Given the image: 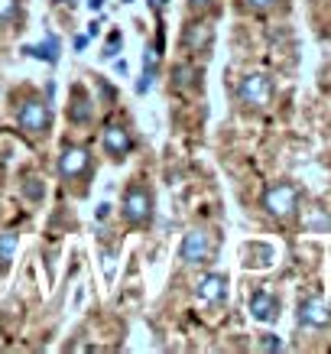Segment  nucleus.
Instances as JSON below:
<instances>
[{"label": "nucleus", "mask_w": 331, "mask_h": 354, "mask_svg": "<svg viewBox=\"0 0 331 354\" xmlns=\"http://www.w3.org/2000/svg\"><path fill=\"white\" fill-rule=\"evenodd\" d=\"M91 104H95V101H91V95H88L85 88H75V91H72V104H68V120H72V124H88L91 114H95Z\"/></svg>", "instance_id": "nucleus-11"}, {"label": "nucleus", "mask_w": 331, "mask_h": 354, "mask_svg": "<svg viewBox=\"0 0 331 354\" xmlns=\"http://www.w3.org/2000/svg\"><path fill=\"white\" fill-rule=\"evenodd\" d=\"M124 218H127V225L133 227H143L150 225L153 218V195L146 185H130L127 192H124Z\"/></svg>", "instance_id": "nucleus-3"}, {"label": "nucleus", "mask_w": 331, "mask_h": 354, "mask_svg": "<svg viewBox=\"0 0 331 354\" xmlns=\"http://www.w3.org/2000/svg\"><path fill=\"white\" fill-rule=\"evenodd\" d=\"M179 257L185 263H192V267L195 263H205V260L211 257V237L205 234V231H189L179 247Z\"/></svg>", "instance_id": "nucleus-7"}, {"label": "nucleus", "mask_w": 331, "mask_h": 354, "mask_svg": "<svg viewBox=\"0 0 331 354\" xmlns=\"http://www.w3.org/2000/svg\"><path fill=\"white\" fill-rule=\"evenodd\" d=\"M299 325H305V328H325V325H331V306L325 299L299 302Z\"/></svg>", "instance_id": "nucleus-8"}, {"label": "nucleus", "mask_w": 331, "mask_h": 354, "mask_svg": "<svg viewBox=\"0 0 331 354\" xmlns=\"http://www.w3.org/2000/svg\"><path fill=\"white\" fill-rule=\"evenodd\" d=\"M283 0H247V7L250 10H273V7H279Z\"/></svg>", "instance_id": "nucleus-20"}, {"label": "nucleus", "mask_w": 331, "mask_h": 354, "mask_svg": "<svg viewBox=\"0 0 331 354\" xmlns=\"http://www.w3.org/2000/svg\"><path fill=\"white\" fill-rule=\"evenodd\" d=\"M124 3H133V0H124Z\"/></svg>", "instance_id": "nucleus-28"}, {"label": "nucleus", "mask_w": 331, "mask_h": 354, "mask_svg": "<svg viewBox=\"0 0 331 354\" xmlns=\"http://www.w3.org/2000/svg\"><path fill=\"white\" fill-rule=\"evenodd\" d=\"M195 292H198L202 302H221L227 296V279L221 277V273H205V277L198 279Z\"/></svg>", "instance_id": "nucleus-10"}, {"label": "nucleus", "mask_w": 331, "mask_h": 354, "mask_svg": "<svg viewBox=\"0 0 331 354\" xmlns=\"http://www.w3.org/2000/svg\"><path fill=\"white\" fill-rule=\"evenodd\" d=\"M162 3H166V0H150V7H153V10H160Z\"/></svg>", "instance_id": "nucleus-26"}, {"label": "nucleus", "mask_w": 331, "mask_h": 354, "mask_svg": "<svg viewBox=\"0 0 331 354\" xmlns=\"http://www.w3.org/2000/svg\"><path fill=\"white\" fill-rule=\"evenodd\" d=\"M59 176H62L65 183H75V179H82V172L91 169V153L85 150V147H75V143H68L62 150V156H59Z\"/></svg>", "instance_id": "nucleus-5"}, {"label": "nucleus", "mask_w": 331, "mask_h": 354, "mask_svg": "<svg viewBox=\"0 0 331 354\" xmlns=\"http://www.w3.org/2000/svg\"><path fill=\"white\" fill-rule=\"evenodd\" d=\"M17 244H20L17 231H3V234H0V273H7V270H10L13 254H17Z\"/></svg>", "instance_id": "nucleus-15"}, {"label": "nucleus", "mask_w": 331, "mask_h": 354, "mask_svg": "<svg viewBox=\"0 0 331 354\" xmlns=\"http://www.w3.org/2000/svg\"><path fill=\"white\" fill-rule=\"evenodd\" d=\"M53 124V114H49V104L39 101V97H26L17 111V127L23 133H36V137H43L46 130Z\"/></svg>", "instance_id": "nucleus-4"}, {"label": "nucleus", "mask_w": 331, "mask_h": 354, "mask_svg": "<svg viewBox=\"0 0 331 354\" xmlns=\"http://www.w3.org/2000/svg\"><path fill=\"white\" fill-rule=\"evenodd\" d=\"M88 7H91V10H101V7H104V0H88Z\"/></svg>", "instance_id": "nucleus-24"}, {"label": "nucleus", "mask_w": 331, "mask_h": 354, "mask_svg": "<svg viewBox=\"0 0 331 354\" xmlns=\"http://www.w3.org/2000/svg\"><path fill=\"white\" fill-rule=\"evenodd\" d=\"M23 195H26V198H32V202H39V198H43V183H39V179H26Z\"/></svg>", "instance_id": "nucleus-18"}, {"label": "nucleus", "mask_w": 331, "mask_h": 354, "mask_svg": "<svg viewBox=\"0 0 331 354\" xmlns=\"http://www.w3.org/2000/svg\"><path fill=\"white\" fill-rule=\"evenodd\" d=\"M160 49L156 46H146L143 49V75H140V82H137V91L140 95H146L153 88V82H156V65H160Z\"/></svg>", "instance_id": "nucleus-12"}, {"label": "nucleus", "mask_w": 331, "mask_h": 354, "mask_svg": "<svg viewBox=\"0 0 331 354\" xmlns=\"http://www.w3.org/2000/svg\"><path fill=\"white\" fill-rule=\"evenodd\" d=\"M189 3H192V7H208L211 0H189Z\"/></svg>", "instance_id": "nucleus-25"}, {"label": "nucleus", "mask_w": 331, "mask_h": 354, "mask_svg": "<svg viewBox=\"0 0 331 354\" xmlns=\"http://www.w3.org/2000/svg\"><path fill=\"white\" fill-rule=\"evenodd\" d=\"M192 78H195L192 65H176V68H172V88H176V91L189 88V85H192Z\"/></svg>", "instance_id": "nucleus-16"}, {"label": "nucleus", "mask_w": 331, "mask_h": 354, "mask_svg": "<svg viewBox=\"0 0 331 354\" xmlns=\"http://www.w3.org/2000/svg\"><path fill=\"white\" fill-rule=\"evenodd\" d=\"M260 348H263V351H283V342H279L276 335H263Z\"/></svg>", "instance_id": "nucleus-21"}, {"label": "nucleus", "mask_w": 331, "mask_h": 354, "mask_svg": "<svg viewBox=\"0 0 331 354\" xmlns=\"http://www.w3.org/2000/svg\"><path fill=\"white\" fill-rule=\"evenodd\" d=\"M250 315L256 322H276L279 319V299L269 290H256L250 296Z\"/></svg>", "instance_id": "nucleus-9"}, {"label": "nucleus", "mask_w": 331, "mask_h": 354, "mask_svg": "<svg viewBox=\"0 0 331 354\" xmlns=\"http://www.w3.org/2000/svg\"><path fill=\"white\" fill-rule=\"evenodd\" d=\"M120 53V32H111V39H107L104 46V59H111V55Z\"/></svg>", "instance_id": "nucleus-19"}, {"label": "nucleus", "mask_w": 331, "mask_h": 354, "mask_svg": "<svg viewBox=\"0 0 331 354\" xmlns=\"http://www.w3.org/2000/svg\"><path fill=\"white\" fill-rule=\"evenodd\" d=\"M263 212L276 221H289L299 212V189L292 183H273L263 192Z\"/></svg>", "instance_id": "nucleus-1"}, {"label": "nucleus", "mask_w": 331, "mask_h": 354, "mask_svg": "<svg viewBox=\"0 0 331 354\" xmlns=\"http://www.w3.org/2000/svg\"><path fill=\"white\" fill-rule=\"evenodd\" d=\"M211 26H208V23H192V26H189V30L182 32V46H185V49H192V53H202L205 46L211 43Z\"/></svg>", "instance_id": "nucleus-13"}, {"label": "nucleus", "mask_w": 331, "mask_h": 354, "mask_svg": "<svg viewBox=\"0 0 331 354\" xmlns=\"http://www.w3.org/2000/svg\"><path fill=\"white\" fill-rule=\"evenodd\" d=\"M101 147L111 160H124L130 150H133V137L124 124H107L104 133H101Z\"/></svg>", "instance_id": "nucleus-6"}, {"label": "nucleus", "mask_w": 331, "mask_h": 354, "mask_svg": "<svg viewBox=\"0 0 331 354\" xmlns=\"http://www.w3.org/2000/svg\"><path fill=\"white\" fill-rule=\"evenodd\" d=\"M23 53L32 55V59H43V62L55 65L59 62V39H55L53 32H46V39L39 46H23Z\"/></svg>", "instance_id": "nucleus-14"}, {"label": "nucleus", "mask_w": 331, "mask_h": 354, "mask_svg": "<svg viewBox=\"0 0 331 354\" xmlns=\"http://www.w3.org/2000/svg\"><path fill=\"white\" fill-rule=\"evenodd\" d=\"M55 3H68V7H78V0H55Z\"/></svg>", "instance_id": "nucleus-27"}, {"label": "nucleus", "mask_w": 331, "mask_h": 354, "mask_svg": "<svg viewBox=\"0 0 331 354\" xmlns=\"http://www.w3.org/2000/svg\"><path fill=\"white\" fill-rule=\"evenodd\" d=\"M237 97L244 108H254V111H263L273 101V78L267 72H254L247 75L240 85H237Z\"/></svg>", "instance_id": "nucleus-2"}, {"label": "nucleus", "mask_w": 331, "mask_h": 354, "mask_svg": "<svg viewBox=\"0 0 331 354\" xmlns=\"http://www.w3.org/2000/svg\"><path fill=\"white\" fill-rule=\"evenodd\" d=\"M20 17V0H0V26H10Z\"/></svg>", "instance_id": "nucleus-17"}, {"label": "nucleus", "mask_w": 331, "mask_h": 354, "mask_svg": "<svg viewBox=\"0 0 331 354\" xmlns=\"http://www.w3.org/2000/svg\"><path fill=\"white\" fill-rule=\"evenodd\" d=\"M88 43H91V36H88V32H78L75 39H72V49H75V53H85Z\"/></svg>", "instance_id": "nucleus-22"}, {"label": "nucleus", "mask_w": 331, "mask_h": 354, "mask_svg": "<svg viewBox=\"0 0 331 354\" xmlns=\"http://www.w3.org/2000/svg\"><path fill=\"white\" fill-rule=\"evenodd\" d=\"M95 215H97V221H104V218L111 215V202H101V205H97V212H95Z\"/></svg>", "instance_id": "nucleus-23"}]
</instances>
